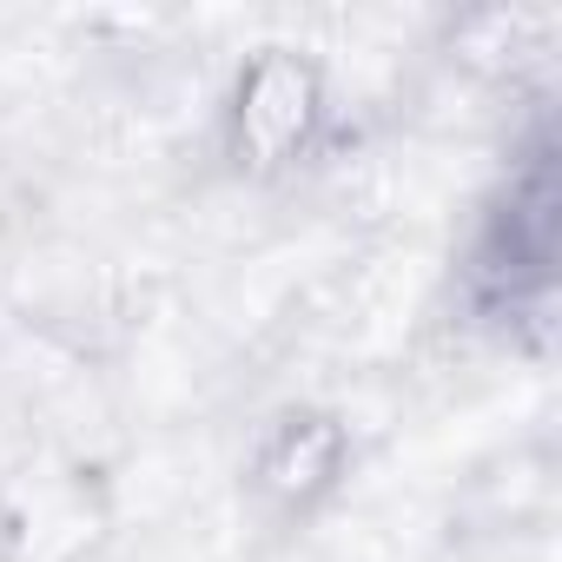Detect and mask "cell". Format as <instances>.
<instances>
[{"label": "cell", "mask_w": 562, "mask_h": 562, "mask_svg": "<svg viewBox=\"0 0 562 562\" xmlns=\"http://www.w3.org/2000/svg\"><path fill=\"white\" fill-rule=\"evenodd\" d=\"M338 476H345V430L325 411H285L251 457V490L285 516H305L312 503H325Z\"/></svg>", "instance_id": "cell-2"}, {"label": "cell", "mask_w": 562, "mask_h": 562, "mask_svg": "<svg viewBox=\"0 0 562 562\" xmlns=\"http://www.w3.org/2000/svg\"><path fill=\"white\" fill-rule=\"evenodd\" d=\"M325 120V80L305 54L292 47H265L238 87H232V106H225V146L245 172H278L292 166L312 133Z\"/></svg>", "instance_id": "cell-1"}]
</instances>
